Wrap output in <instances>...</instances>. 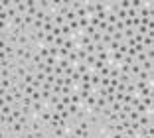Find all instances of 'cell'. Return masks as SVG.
<instances>
[{
	"label": "cell",
	"instance_id": "5bb4252c",
	"mask_svg": "<svg viewBox=\"0 0 154 138\" xmlns=\"http://www.w3.org/2000/svg\"><path fill=\"white\" fill-rule=\"evenodd\" d=\"M119 83L121 85H128V83H132V77L131 75H119Z\"/></svg>",
	"mask_w": 154,
	"mask_h": 138
},
{
	"label": "cell",
	"instance_id": "ac0fdd59",
	"mask_svg": "<svg viewBox=\"0 0 154 138\" xmlns=\"http://www.w3.org/2000/svg\"><path fill=\"white\" fill-rule=\"evenodd\" d=\"M54 22H44V32L45 34H51V32H54Z\"/></svg>",
	"mask_w": 154,
	"mask_h": 138
},
{
	"label": "cell",
	"instance_id": "cb8c5ba5",
	"mask_svg": "<svg viewBox=\"0 0 154 138\" xmlns=\"http://www.w3.org/2000/svg\"><path fill=\"white\" fill-rule=\"evenodd\" d=\"M61 105L69 107V105H71V95H61Z\"/></svg>",
	"mask_w": 154,
	"mask_h": 138
},
{
	"label": "cell",
	"instance_id": "44dd1931",
	"mask_svg": "<svg viewBox=\"0 0 154 138\" xmlns=\"http://www.w3.org/2000/svg\"><path fill=\"white\" fill-rule=\"evenodd\" d=\"M34 93H36V89H34L32 85H26V87H24V95H28V97H32Z\"/></svg>",
	"mask_w": 154,
	"mask_h": 138
},
{
	"label": "cell",
	"instance_id": "8992f818",
	"mask_svg": "<svg viewBox=\"0 0 154 138\" xmlns=\"http://www.w3.org/2000/svg\"><path fill=\"white\" fill-rule=\"evenodd\" d=\"M75 71L79 73V75H85V73L91 71V69L87 67V63H77V65H75Z\"/></svg>",
	"mask_w": 154,
	"mask_h": 138
},
{
	"label": "cell",
	"instance_id": "d6986e66",
	"mask_svg": "<svg viewBox=\"0 0 154 138\" xmlns=\"http://www.w3.org/2000/svg\"><path fill=\"white\" fill-rule=\"evenodd\" d=\"M57 61H59L57 57H48V59H45V65H48V67H55Z\"/></svg>",
	"mask_w": 154,
	"mask_h": 138
},
{
	"label": "cell",
	"instance_id": "3957f363",
	"mask_svg": "<svg viewBox=\"0 0 154 138\" xmlns=\"http://www.w3.org/2000/svg\"><path fill=\"white\" fill-rule=\"evenodd\" d=\"M14 112V105H0V115L2 116H10Z\"/></svg>",
	"mask_w": 154,
	"mask_h": 138
},
{
	"label": "cell",
	"instance_id": "30bf717a",
	"mask_svg": "<svg viewBox=\"0 0 154 138\" xmlns=\"http://www.w3.org/2000/svg\"><path fill=\"white\" fill-rule=\"evenodd\" d=\"M77 20V14H75V10H67V12H65V22H75Z\"/></svg>",
	"mask_w": 154,
	"mask_h": 138
},
{
	"label": "cell",
	"instance_id": "d4e9b609",
	"mask_svg": "<svg viewBox=\"0 0 154 138\" xmlns=\"http://www.w3.org/2000/svg\"><path fill=\"white\" fill-rule=\"evenodd\" d=\"M109 109H111L113 112H119V111H122V103H113Z\"/></svg>",
	"mask_w": 154,
	"mask_h": 138
},
{
	"label": "cell",
	"instance_id": "f546056e",
	"mask_svg": "<svg viewBox=\"0 0 154 138\" xmlns=\"http://www.w3.org/2000/svg\"><path fill=\"white\" fill-rule=\"evenodd\" d=\"M63 81H65V77H55V85L57 87H63Z\"/></svg>",
	"mask_w": 154,
	"mask_h": 138
},
{
	"label": "cell",
	"instance_id": "484cf974",
	"mask_svg": "<svg viewBox=\"0 0 154 138\" xmlns=\"http://www.w3.org/2000/svg\"><path fill=\"white\" fill-rule=\"evenodd\" d=\"M79 109H81V107H77V105H69V107H67V111H69V115H71V116H75Z\"/></svg>",
	"mask_w": 154,
	"mask_h": 138
},
{
	"label": "cell",
	"instance_id": "ffe728a7",
	"mask_svg": "<svg viewBox=\"0 0 154 138\" xmlns=\"http://www.w3.org/2000/svg\"><path fill=\"white\" fill-rule=\"evenodd\" d=\"M24 83H26V85H34V81H36V75H30V73H28V75L26 77H24Z\"/></svg>",
	"mask_w": 154,
	"mask_h": 138
},
{
	"label": "cell",
	"instance_id": "277c9868",
	"mask_svg": "<svg viewBox=\"0 0 154 138\" xmlns=\"http://www.w3.org/2000/svg\"><path fill=\"white\" fill-rule=\"evenodd\" d=\"M136 97H138V95H136ZM138 99H140V103L144 105L146 109H148V111H152V109H154V101H152V97H138Z\"/></svg>",
	"mask_w": 154,
	"mask_h": 138
},
{
	"label": "cell",
	"instance_id": "4dcf8cb0",
	"mask_svg": "<svg viewBox=\"0 0 154 138\" xmlns=\"http://www.w3.org/2000/svg\"><path fill=\"white\" fill-rule=\"evenodd\" d=\"M32 99L34 101H42V91H36V93L32 95Z\"/></svg>",
	"mask_w": 154,
	"mask_h": 138
},
{
	"label": "cell",
	"instance_id": "7c38bea8",
	"mask_svg": "<svg viewBox=\"0 0 154 138\" xmlns=\"http://www.w3.org/2000/svg\"><path fill=\"white\" fill-rule=\"evenodd\" d=\"M119 20H117V14L115 12H107V24H111V26H115Z\"/></svg>",
	"mask_w": 154,
	"mask_h": 138
},
{
	"label": "cell",
	"instance_id": "4fadbf2b",
	"mask_svg": "<svg viewBox=\"0 0 154 138\" xmlns=\"http://www.w3.org/2000/svg\"><path fill=\"white\" fill-rule=\"evenodd\" d=\"M95 61H97V55L95 54H93V55H87V59H85V63H87V67H89V69H93Z\"/></svg>",
	"mask_w": 154,
	"mask_h": 138
},
{
	"label": "cell",
	"instance_id": "603a6c76",
	"mask_svg": "<svg viewBox=\"0 0 154 138\" xmlns=\"http://www.w3.org/2000/svg\"><path fill=\"white\" fill-rule=\"evenodd\" d=\"M73 73H75V65H69L63 71V77H73Z\"/></svg>",
	"mask_w": 154,
	"mask_h": 138
},
{
	"label": "cell",
	"instance_id": "52a82bcc",
	"mask_svg": "<svg viewBox=\"0 0 154 138\" xmlns=\"http://www.w3.org/2000/svg\"><path fill=\"white\" fill-rule=\"evenodd\" d=\"M71 105L83 107V101H81V97H79V93H77V91H73V93H71Z\"/></svg>",
	"mask_w": 154,
	"mask_h": 138
},
{
	"label": "cell",
	"instance_id": "83f0119b",
	"mask_svg": "<svg viewBox=\"0 0 154 138\" xmlns=\"http://www.w3.org/2000/svg\"><path fill=\"white\" fill-rule=\"evenodd\" d=\"M109 81H111V77H101V85H99V87L107 89V87H109Z\"/></svg>",
	"mask_w": 154,
	"mask_h": 138
},
{
	"label": "cell",
	"instance_id": "ba28073f",
	"mask_svg": "<svg viewBox=\"0 0 154 138\" xmlns=\"http://www.w3.org/2000/svg\"><path fill=\"white\" fill-rule=\"evenodd\" d=\"M140 69H142V71H148V73H154V61H144V63H140Z\"/></svg>",
	"mask_w": 154,
	"mask_h": 138
},
{
	"label": "cell",
	"instance_id": "f1b7e54d",
	"mask_svg": "<svg viewBox=\"0 0 154 138\" xmlns=\"http://www.w3.org/2000/svg\"><path fill=\"white\" fill-rule=\"evenodd\" d=\"M99 75H101V77H109V65H105L103 69L99 71Z\"/></svg>",
	"mask_w": 154,
	"mask_h": 138
},
{
	"label": "cell",
	"instance_id": "9c48e42d",
	"mask_svg": "<svg viewBox=\"0 0 154 138\" xmlns=\"http://www.w3.org/2000/svg\"><path fill=\"white\" fill-rule=\"evenodd\" d=\"M138 73H140V63H132V65H131V77H132V79H134V77L136 75H138Z\"/></svg>",
	"mask_w": 154,
	"mask_h": 138
},
{
	"label": "cell",
	"instance_id": "9a60e30c",
	"mask_svg": "<svg viewBox=\"0 0 154 138\" xmlns=\"http://www.w3.org/2000/svg\"><path fill=\"white\" fill-rule=\"evenodd\" d=\"M101 38H103V34H101L99 30H95V34L91 36V41H93V44H101Z\"/></svg>",
	"mask_w": 154,
	"mask_h": 138
},
{
	"label": "cell",
	"instance_id": "8fae6325",
	"mask_svg": "<svg viewBox=\"0 0 154 138\" xmlns=\"http://www.w3.org/2000/svg\"><path fill=\"white\" fill-rule=\"evenodd\" d=\"M91 85H93V89H97V87L101 85V75H99V73L93 71V77H91Z\"/></svg>",
	"mask_w": 154,
	"mask_h": 138
},
{
	"label": "cell",
	"instance_id": "2e32d148",
	"mask_svg": "<svg viewBox=\"0 0 154 138\" xmlns=\"http://www.w3.org/2000/svg\"><path fill=\"white\" fill-rule=\"evenodd\" d=\"M67 61L71 63V65H75L77 63V51L73 49V51H69V55H67Z\"/></svg>",
	"mask_w": 154,
	"mask_h": 138
},
{
	"label": "cell",
	"instance_id": "4316f807",
	"mask_svg": "<svg viewBox=\"0 0 154 138\" xmlns=\"http://www.w3.org/2000/svg\"><path fill=\"white\" fill-rule=\"evenodd\" d=\"M91 77H93V71L85 73V75H81V83H91Z\"/></svg>",
	"mask_w": 154,
	"mask_h": 138
},
{
	"label": "cell",
	"instance_id": "7402d4cb",
	"mask_svg": "<svg viewBox=\"0 0 154 138\" xmlns=\"http://www.w3.org/2000/svg\"><path fill=\"white\" fill-rule=\"evenodd\" d=\"M50 57H57L59 59V48L51 45V48H50Z\"/></svg>",
	"mask_w": 154,
	"mask_h": 138
},
{
	"label": "cell",
	"instance_id": "e0dca14e",
	"mask_svg": "<svg viewBox=\"0 0 154 138\" xmlns=\"http://www.w3.org/2000/svg\"><path fill=\"white\" fill-rule=\"evenodd\" d=\"M103 51H109L107 45H105V44H95V55L97 54H103Z\"/></svg>",
	"mask_w": 154,
	"mask_h": 138
},
{
	"label": "cell",
	"instance_id": "6da1fadb",
	"mask_svg": "<svg viewBox=\"0 0 154 138\" xmlns=\"http://www.w3.org/2000/svg\"><path fill=\"white\" fill-rule=\"evenodd\" d=\"M38 118L42 120V124L44 126H48L51 122V118H54V109H50V107H45L44 111L40 112V115H38Z\"/></svg>",
	"mask_w": 154,
	"mask_h": 138
},
{
	"label": "cell",
	"instance_id": "5b68a950",
	"mask_svg": "<svg viewBox=\"0 0 154 138\" xmlns=\"http://www.w3.org/2000/svg\"><path fill=\"white\" fill-rule=\"evenodd\" d=\"M14 87L12 79H0V91H10Z\"/></svg>",
	"mask_w": 154,
	"mask_h": 138
},
{
	"label": "cell",
	"instance_id": "7a4b0ae2",
	"mask_svg": "<svg viewBox=\"0 0 154 138\" xmlns=\"http://www.w3.org/2000/svg\"><path fill=\"white\" fill-rule=\"evenodd\" d=\"M45 107H48V105H45L44 101H34V105H32V111H34V116H38V115H40V112L44 111Z\"/></svg>",
	"mask_w": 154,
	"mask_h": 138
}]
</instances>
